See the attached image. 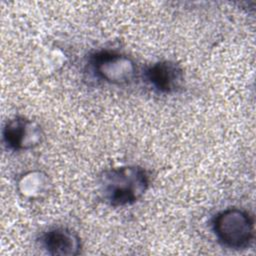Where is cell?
<instances>
[{
    "mask_svg": "<svg viewBox=\"0 0 256 256\" xmlns=\"http://www.w3.org/2000/svg\"><path fill=\"white\" fill-rule=\"evenodd\" d=\"M146 170L137 165H124L104 170L98 180L102 199L113 207H123L140 200L149 187Z\"/></svg>",
    "mask_w": 256,
    "mask_h": 256,
    "instance_id": "1",
    "label": "cell"
},
{
    "mask_svg": "<svg viewBox=\"0 0 256 256\" xmlns=\"http://www.w3.org/2000/svg\"><path fill=\"white\" fill-rule=\"evenodd\" d=\"M212 231L218 242L229 249L248 248L254 239V220L240 208H227L218 212L211 221Z\"/></svg>",
    "mask_w": 256,
    "mask_h": 256,
    "instance_id": "2",
    "label": "cell"
},
{
    "mask_svg": "<svg viewBox=\"0 0 256 256\" xmlns=\"http://www.w3.org/2000/svg\"><path fill=\"white\" fill-rule=\"evenodd\" d=\"M90 63L95 76L109 84H128L136 74L135 62L128 55L117 51H97L91 55Z\"/></svg>",
    "mask_w": 256,
    "mask_h": 256,
    "instance_id": "3",
    "label": "cell"
},
{
    "mask_svg": "<svg viewBox=\"0 0 256 256\" xmlns=\"http://www.w3.org/2000/svg\"><path fill=\"white\" fill-rule=\"evenodd\" d=\"M2 135L5 145L13 151L33 149L44 138L42 127L36 121L23 116L9 119L3 127Z\"/></svg>",
    "mask_w": 256,
    "mask_h": 256,
    "instance_id": "4",
    "label": "cell"
},
{
    "mask_svg": "<svg viewBox=\"0 0 256 256\" xmlns=\"http://www.w3.org/2000/svg\"><path fill=\"white\" fill-rule=\"evenodd\" d=\"M145 78L156 91L163 94H172L183 87L184 71L178 63L171 60H162L146 69Z\"/></svg>",
    "mask_w": 256,
    "mask_h": 256,
    "instance_id": "5",
    "label": "cell"
},
{
    "mask_svg": "<svg viewBox=\"0 0 256 256\" xmlns=\"http://www.w3.org/2000/svg\"><path fill=\"white\" fill-rule=\"evenodd\" d=\"M40 244L50 255L75 256L81 251V239L76 232L66 227H55L46 231Z\"/></svg>",
    "mask_w": 256,
    "mask_h": 256,
    "instance_id": "6",
    "label": "cell"
},
{
    "mask_svg": "<svg viewBox=\"0 0 256 256\" xmlns=\"http://www.w3.org/2000/svg\"><path fill=\"white\" fill-rule=\"evenodd\" d=\"M20 192L27 197L39 196L44 192L47 179L45 176H42L40 172H30L25 174L18 183Z\"/></svg>",
    "mask_w": 256,
    "mask_h": 256,
    "instance_id": "7",
    "label": "cell"
}]
</instances>
